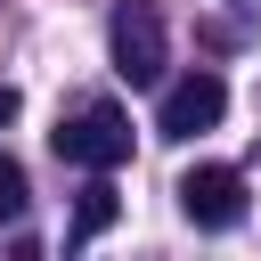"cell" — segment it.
Here are the masks:
<instances>
[{
	"label": "cell",
	"instance_id": "3",
	"mask_svg": "<svg viewBox=\"0 0 261 261\" xmlns=\"http://www.w3.org/2000/svg\"><path fill=\"white\" fill-rule=\"evenodd\" d=\"M220 114H228V82H220L212 65H196V73H179V82L163 90L155 130H163V139H196V130H212Z\"/></svg>",
	"mask_w": 261,
	"mask_h": 261
},
{
	"label": "cell",
	"instance_id": "6",
	"mask_svg": "<svg viewBox=\"0 0 261 261\" xmlns=\"http://www.w3.org/2000/svg\"><path fill=\"white\" fill-rule=\"evenodd\" d=\"M16 212H24V163L0 155V220H16Z\"/></svg>",
	"mask_w": 261,
	"mask_h": 261
},
{
	"label": "cell",
	"instance_id": "2",
	"mask_svg": "<svg viewBox=\"0 0 261 261\" xmlns=\"http://www.w3.org/2000/svg\"><path fill=\"white\" fill-rule=\"evenodd\" d=\"M106 49H114V73H122L130 90L163 82V16H155L147 0H122V8H114V24H106Z\"/></svg>",
	"mask_w": 261,
	"mask_h": 261
},
{
	"label": "cell",
	"instance_id": "5",
	"mask_svg": "<svg viewBox=\"0 0 261 261\" xmlns=\"http://www.w3.org/2000/svg\"><path fill=\"white\" fill-rule=\"evenodd\" d=\"M114 212H122V204H114V179H106V171H90V188H82V204H73V237H106V228H114Z\"/></svg>",
	"mask_w": 261,
	"mask_h": 261
},
{
	"label": "cell",
	"instance_id": "4",
	"mask_svg": "<svg viewBox=\"0 0 261 261\" xmlns=\"http://www.w3.org/2000/svg\"><path fill=\"white\" fill-rule=\"evenodd\" d=\"M171 196H179V212H188L196 228H237V220H245V171H237V163H196Z\"/></svg>",
	"mask_w": 261,
	"mask_h": 261
},
{
	"label": "cell",
	"instance_id": "7",
	"mask_svg": "<svg viewBox=\"0 0 261 261\" xmlns=\"http://www.w3.org/2000/svg\"><path fill=\"white\" fill-rule=\"evenodd\" d=\"M8 122H16V90L0 82V130H8Z\"/></svg>",
	"mask_w": 261,
	"mask_h": 261
},
{
	"label": "cell",
	"instance_id": "1",
	"mask_svg": "<svg viewBox=\"0 0 261 261\" xmlns=\"http://www.w3.org/2000/svg\"><path fill=\"white\" fill-rule=\"evenodd\" d=\"M49 147H57L65 163H82V171H114V163L130 155V114H122L114 98H90V106H73V114L49 130Z\"/></svg>",
	"mask_w": 261,
	"mask_h": 261
}]
</instances>
